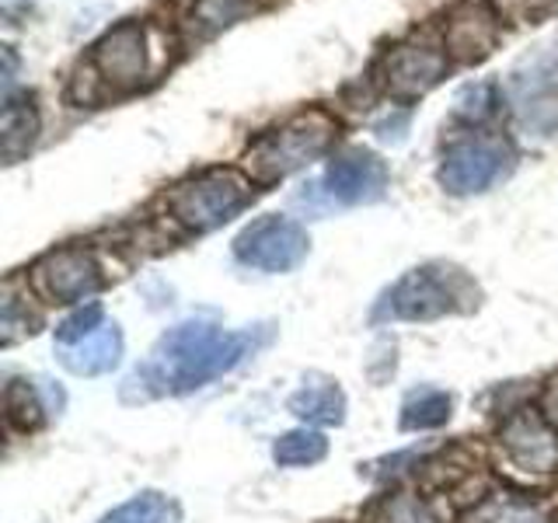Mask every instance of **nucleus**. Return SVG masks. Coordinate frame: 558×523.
<instances>
[{
  "label": "nucleus",
  "mask_w": 558,
  "mask_h": 523,
  "mask_svg": "<svg viewBox=\"0 0 558 523\" xmlns=\"http://www.w3.org/2000/svg\"><path fill=\"white\" fill-rule=\"evenodd\" d=\"M287 409L314 426H342L345 423V394L336 384H307L296 394H290Z\"/></svg>",
  "instance_id": "dca6fc26"
},
{
  "label": "nucleus",
  "mask_w": 558,
  "mask_h": 523,
  "mask_svg": "<svg viewBox=\"0 0 558 523\" xmlns=\"http://www.w3.org/2000/svg\"><path fill=\"white\" fill-rule=\"evenodd\" d=\"M499 447L517 467L534 471V475H548L558 467V433L537 409H520L506 418L499 429Z\"/></svg>",
  "instance_id": "f8f14e48"
},
{
  "label": "nucleus",
  "mask_w": 558,
  "mask_h": 523,
  "mask_svg": "<svg viewBox=\"0 0 558 523\" xmlns=\"http://www.w3.org/2000/svg\"><path fill=\"white\" fill-rule=\"evenodd\" d=\"M32 287L49 304H77L105 287L101 262L84 244H63L32 266Z\"/></svg>",
  "instance_id": "1a4fd4ad"
},
{
  "label": "nucleus",
  "mask_w": 558,
  "mask_h": 523,
  "mask_svg": "<svg viewBox=\"0 0 558 523\" xmlns=\"http://www.w3.org/2000/svg\"><path fill=\"white\" fill-rule=\"evenodd\" d=\"M464 523H545V510L513 492H493L471 506Z\"/></svg>",
  "instance_id": "f3484780"
},
{
  "label": "nucleus",
  "mask_w": 558,
  "mask_h": 523,
  "mask_svg": "<svg viewBox=\"0 0 558 523\" xmlns=\"http://www.w3.org/2000/svg\"><path fill=\"white\" fill-rule=\"evenodd\" d=\"M101 318H105V311H101V304H84V307H77L74 314H66V318L60 321V328H57V342L60 345H74V342H81V339H87V336H95V331L101 328Z\"/></svg>",
  "instance_id": "393cba45"
},
{
  "label": "nucleus",
  "mask_w": 558,
  "mask_h": 523,
  "mask_svg": "<svg viewBox=\"0 0 558 523\" xmlns=\"http://www.w3.org/2000/svg\"><path fill=\"white\" fill-rule=\"evenodd\" d=\"M450 409H453V401L447 391H415L409 394V401L401 405V429H436V426H444L447 418H450Z\"/></svg>",
  "instance_id": "aec40b11"
},
{
  "label": "nucleus",
  "mask_w": 558,
  "mask_h": 523,
  "mask_svg": "<svg viewBox=\"0 0 558 523\" xmlns=\"http://www.w3.org/2000/svg\"><path fill=\"white\" fill-rule=\"evenodd\" d=\"M258 11H266V0H192L185 14V32L196 42H209L238 22H248Z\"/></svg>",
  "instance_id": "2eb2a0df"
},
{
  "label": "nucleus",
  "mask_w": 558,
  "mask_h": 523,
  "mask_svg": "<svg viewBox=\"0 0 558 523\" xmlns=\"http://www.w3.org/2000/svg\"><path fill=\"white\" fill-rule=\"evenodd\" d=\"M388 182H391L388 161L366 147H349L331 157L325 168L328 199H336L342 206H366V203L384 199Z\"/></svg>",
  "instance_id": "9d476101"
},
{
  "label": "nucleus",
  "mask_w": 558,
  "mask_h": 523,
  "mask_svg": "<svg viewBox=\"0 0 558 523\" xmlns=\"http://www.w3.org/2000/svg\"><path fill=\"white\" fill-rule=\"evenodd\" d=\"M39 139V109L32 95H8L0 112V157L4 165H17L32 154Z\"/></svg>",
  "instance_id": "4468645a"
},
{
  "label": "nucleus",
  "mask_w": 558,
  "mask_h": 523,
  "mask_svg": "<svg viewBox=\"0 0 558 523\" xmlns=\"http://www.w3.org/2000/svg\"><path fill=\"white\" fill-rule=\"evenodd\" d=\"M366 523H436V516L418 496L395 492V496H384L371 506Z\"/></svg>",
  "instance_id": "5701e85b"
},
{
  "label": "nucleus",
  "mask_w": 558,
  "mask_h": 523,
  "mask_svg": "<svg viewBox=\"0 0 558 523\" xmlns=\"http://www.w3.org/2000/svg\"><path fill=\"white\" fill-rule=\"evenodd\" d=\"M339 136L342 122L336 119V112H328L325 105H311V109L283 119L279 126L258 133L244 150V168L258 185H272L325 157Z\"/></svg>",
  "instance_id": "7ed1b4c3"
},
{
  "label": "nucleus",
  "mask_w": 558,
  "mask_h": 523,
  "mask_svg": "<svg viewBox=\"0 0 558 523\" xmlns=\"http://www.w3.org/2000/svg\"><path fill=\"white\" fill-rule=\"evenodd\" d=\"M496 112H499V84L496 81L464 84L458 98H453V115L464 119L468 126H478V122L493 119Z\"/></svg>",
  "instance_id": "4be33fe9"
},
{
  "label": "nucleus",
  "mask_w": 558,
  "mask_h": 523,
  "mask_svg": "<svg viewBox=\"0 0 558 523\" xmlns=\"http://www.w3.org/2000/svg\"><path fill=\"white\" fill-rule=\"evenodd\" d=\"M517 168V147L510 136L468 130L453 136L440 150V165H436V182L444 185L450 196H478L493 185L506 182Z\"/></svg>",
  "instance_id": "423d86ee"
},
{
  "label": "nucleus",
  "mask_w": 558,
  "mask_h": 523,
  "mask_svg": "<svg viewBox=\"0 0 558 523\" xmlns=\"http://www.w3.org/2000/svg\"><path fill=\"white\" fill-rule=\"evenodd\" d=\"M325 453H328V440L314 429H290L283 436H276V443H272V461L279 467L318 464Z\"/></svg>",
  "instance_id": "6ab92c4d"
},
{
  "label": "nucleus",
  "mask_w": 558,
  "mask_h": 523,
  "mask_svg": "<svg viewBox=\"0 0 558 523\" xmlns=\"http://www.w3.org/2000/svg\"><path fill=\"white\" fill-rule=\"evenodd\" d=\"M60 363L74 377H101L112 374L122 363V331L119 325H101L95 336H87L74 345H60Z\"/></svg>",
  "instance_id": "ddd939ff"
},
{
  "label": "nucleus",
  "mask_w": 558,
  "mask_h": 523,
  "mask_svg": "<svg viewBox=\"0 0 558 523\" xmlns=\"http://www.w3.org/2000/svg\"><path fill=\"white\" fill-rule=\"evenodd\" d=\"M311 252V238L296 220L266 214L234 238V258L258 272H293Z\"/></svg>",
  "instance_id": "6e6552de"
},
{
  "label": "nucleus",
  "mask_w": 558,
  "mask_h": 523,
  "mask_svg": "<svg viewBox=\"0 0 558 523\" xmlns=\"http://www.w3.org/2000/svg\"><path fill=\"white\" fill-rule=\"evenodd\" d=\"M255 185L241 168H206L165 192V214L189 234L217 231L255 199Z\"/></svg>",
  "instance_id": "39448f33"
},
{
  "label": "nucleus",
  "mask_w": 558,
  "mask_h": 523,
  "mask_svg": "<svg viewBox=\"0 0 558 523\" xmlns=\"http://www.w3.org/2000/svg\"><path fill=\"white\" fill-rule=\"evenodd\" d=\"M409 126V115H398V119H384V122H377V136L384 139V144H401V130Z\"/></svg>",
  "instance_id": "bb28decb"
},
{
  "label": "nucleus",
  "mask_w": 558,
  "mask_h": 523,
  "mask_svg": "<svg viewBox=\"0 0 558 523\" xmlns=\"http://www.w3.org/2000/svg\"><path fill=\"white\" fill-rule=\"evenodd\" d=\"M450 66L453 63L444 42L429 39L426 32L423 35L415 32L409 39H401L380 52V60L374 63V81L395 101H418L447 81Z\"/></svg>",
  "instance_id": "0eeeda50"
},
{
  "label": "nucleus",
  "mask_w": 558,
  "mask_h": 523,
  "mask_svg": "<svg viewBox=\"0 0 558 523\" xmlns=\"http://www.w3.org/2000/svg\"><path fill=\"white\" fill-rule=\"evenodd\" d=\"M485 8L499 17V25H545L558 17V0H485Z\"/></svg>",
  "instance_id": "b1692460"
},
{
  "label": "nucleus",
  "mask_w": 558,
  "mask_h": 523,
  "mask_svg": "<svg viewBox=\"0 0 558 523\" xmlns=\"http://www.w3.org/2000/svg\"><path fill=\"white\" fill-rule=\"evenodd\" d=\"M98 523H182V506L165 492H140Z\"/></svg>",
  "instance_id": "a211bd4d"
},
{
  "label": "nucleus",
  "mask_w": 558,
  "mask_h": 523,
  "mask_svg": "<svg viewBox=\"0 0 558 523\" xmlns=\"http://www.w3.org/2000/svg\"><path fill=\"white\" fill-rule=\"evenodd\" d=\"M258 331H227L209 321H182L154 342L150 360L133 380H144L150 394H189L209 380L231 374L258 349Z\"/></svg>",
  "instance_id": "f257e3e1"
},
{
  "label": "nucleus",
  "mask_w": 558,
  "mask_h": 523,
  "mask_svg": "<svg viewBox=\"0 0 558 523\" xmlns=\"http://www.w3.org/2000/svg\"><path fill=\"white\" fill-rule=\"evenodd\" d=\"M478 304L471 276L447 262H426L398 279L374 307V321H433Z\"/></svg>",
  "instance_id": "20e7f679"
},
{
  "label": "nucleus",
  "mask_w": 558,
  "mask_h": 523,
  "mask_svg": "<svg viewBox=\"0 0 558 523\" xmlns=\"http://www.w3.org/2000/svg\"><path fill=\"white\" fill-rule=\"evenodd\" d=\"M39 325V314H32L28 304H22V296H14L11 287L4 293V314H0V328H4V345H14L22 336H32Z\"/></svg>",
  "instance_id": "a878e982"
},
{
  "label": "nucleus",
  "mask_w": 558,
  "mask_h": 523,
  "mask_svg": "<svg viewBox=\"0 0 558 523\" xmlns=\"http://www.w3.org/2000/svg\"><path fill=\"white\" fill-rule=\"evenodd\" d=\"M154 74L150 57V28L140 17H122L105 28L98 39L84 49V57L70 81V98L77 105H105L136 95L147 87Z\"/></svg>",
  "instance_id": "f03ea898"
},
{
  "label": "nucleus",
  "mask_w": 558,
  "mask_h": 523,
  "mask_svg": "<svg viewBox=\"0 0 558 523\" xmlns=\"http://www.w3.org/2000/svg\"><path fill=\"white\" fill-rule=\"evenodd\" d=\"M4 415H8V423L14 429H35V426H43V415H46V405H43V398L39 391H35V384L28 380H11L8 388H4Z\"/></svg>",
  "instance_id": "412c9836"
},
{
  "label": "nucleus",
  "mask_w": 558,
  "mask_h": 523,
  "mask_svg": "<svg viewBox=\"0 0 558 523\" xmlns=\"http://www.w3.org/2000/svg\"><path fill=\"white\" fill-rule=\"evenodd\" d=\"M447 22L440 32V42L447 49L450 63L475 66L488 60L499 46V17L478 0H458L447 8Z\"/></svg>",
  "instance_id": "9b49d317"
},
{
  "label": "nucleus",
  "mask_w": 558,
  "mask_h": 523,
  "mask_svg": "<svg viewBox=\"0 0 558 523\" xmlns=\"http://www.w3.org/2000/svg\"><path fill=\"white\" fill-rule=\"evenodd\" d=\"M541 412H545V418L558 429V377L545 388V398H541Z\"/></svg>",
  "instance_id": "cd10ccee"
},
{
  "label": "nucleus",
  "mask_w": 558,
  "mask_h": 523,
  "mask_svg": "<svg viewBox=\"0 0 558 523\" xmlns=\"http://www.w3.org/2000/svg\"><path fill=\"white\" fill-rule=\"evenodd\" d=\"M14 74H17L14 46H4V98H8V95H14Z\"/></svg>",
  "instance_id": "c85d7f7f"
}]
</instances>
